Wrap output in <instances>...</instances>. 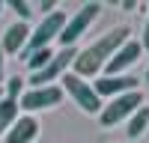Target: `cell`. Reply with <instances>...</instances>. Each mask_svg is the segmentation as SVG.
<instances>
[{
    "mask_svg": "<svg viewBox=\"0 0 149 143\" xmlns=\"http://www.w3.org/2000/svg\"><path fill=\"white\" fill-rule=\"evenodd\" d=\"M128 42V30L125 27H113L110 33H104L102 39H95L86 51H78V57H74V63H72V75H78V78H93L102 72V66L110 63V57H113L122 45Z\"/></svg>",
    "mask_w": 149,
    "mask_h": 143,
    "instance_id": "obj_1",
    "label": "cell"
},
{
    "mask_svg": "<svg viewBox=\"0 0 149 143\" xmlns=\"http://www.w3.org/2000/svg\"><path fill=\"white\" fill-rule=\"evenodd\" d=\"M137 107H143V95L140 90H134V92H125V95H116V99H110L104 107H102V113H98V122H102L104 128L110 125H119L122 119H128Z\"/></svg>",
    "mask_w": 149,
    "mask_h": 143,
    "instance_id": "obj_2",
    "label": "cell"
},
{
    "mask_svg": "<svg viewBox=\"0 0 149 143\" xmlns=\"http://www.w3.org/2000/svg\"><path fill=\"white\" fill-rule=\"evenodd\" d=\"M66 21H69V15H66L63 9H57V12H51V15H45V18L39 21V27L30 33V42H27V51H24V54L39 51V48H51V42L60 39V33H63Z\"/></svg>",
    "mask_w": 149,
    "mask_h": 143,
    "instance_id": "obj_3",
    "label": "cell"
},
{
    "mask_svg": "<svg viewBox=\"0 0 149 143\" xmlns=\"http://www.w3.org/2000/svg\"><path fill=\"white\" fill-rule=\"evenodd\" d=\"M60 81H63V90H66L72 99L84 107L86 113H102V107H104V104H102V99H98V92L93 90V83H86L84 78L72 75V72H66Z\"/></svg>",
    "mask_w": 149,
    "mask_h": 143,
    "instance_id": "obj_4",
    "label": "cell"
},
{
    "mask_svg": "<svg viewBox=\"0 0 149 143\" xmlns=\"http://www.w3.org/2000/svg\"><path fill=\"white\" fill-rule=\"evenodd\" d=\"M98 9H102V3H84V6H81V9L66 21L63 33H60V42H63V48H74V42H78L81 36L86 33V27L95 21Z\"/></svg>",
    "mask_w": 149,
    "mask_h": 143,
    "instance_id": "obj_5",
    "label": "cell"
},
{
    "mask_svg": "<svg viewBox=\"0 0 149 143\" xmlns=\"http://www.w3.org/2000/svg\"><path fill=\"white\" fill-rule=\"evenodd\" d=\"M63 101V90L60 87H30V90H24V95L18 99V107H24L30 116L36 110H48V107H54Z\"/></svg>",
    "mask_w": 149,
    "mask_h": 143,
    "instance_id": "obj_6",
    "label": "cell"
},
{
    "mask_svg": "<svg viewBox=\"0 0 149 143\" xmlns=\"http://www.w3.org/2000/svg\"><path fill=\"white\" fill-rule=\"evenodd\" d=\"M74 57H78V51H74V48H63L60 54H54V60H51L45 69L33 72L30 83H33V87H51V81H57V78L66 75V69L74 63Z\"/></svg>",
    "mask_w": 149,
    "mask_h": 143,
    "instance_id": "obj_7",
    "label": "cell"
},
{
    "mask_svg": "<svg viewBox=\"0 0 149 143\" xmlns=\"http://www.w3.org/2000/svg\"><path fill=\"white\" fill-rule=\"evenodd\" d=\"M137 78H131V75H113V78H102V81H95V92H98V99H116V95H125V92H134L137 90Z\"/></svg>",
    "mask_w": 149,
    "mask_h": 143,
    "instance_id": "obj_8",
    "label": "cell"
},
{
    "mask_svg": "<svg viewBox=\"0 0 149 143\" xmlns=\"http://www.w3.org/2000/svg\"><path fill=\"white\" fill-rule=\"evenodd\" d=\"M140 51H143V45L140 42H134V39H128L125 45L119 48V51L110 57V63L104 66V72H107V78H113V75H122L128 66H134L140 60Z\"/></svg>",
    "mask_w": 149,
    "mask_h": 143,
    "instance_id": "obj_9",
    "label": "cell"
},
{
    "mask_svg": "<svg viewBox=\"0 0 149 143\" xmlns=\"http://www.w3.org/2000/svg\"><path fill=\"white\" fill-rule=\"evenodd\" d=\"M39 119L30 116V113H24L15 119V125H12L6 131V143H33L36 137H39Z\"/></svg>",
    "mask_w": 149,
    "mask_h": 143,
    "instance_id": "obj_10",
    "label": "cell"
},
{
    "mask_svg": "<svg viewBox=\"0 0 149 143\" xmlns=\"http://www.w3.org/2000/svg\"><path fill=\"white\" fill-rule=\"evenodd\" d=\"M30 27L24 21H15V24H9L6 33H3V39H0V48H3V54H18L24 45L30 42Z\"/></svg>",
    "mask_w": 149,
    "mask_h": 143,
    "instance_id": "obj_11",
    "label": "cell"
},
{
    "mask_svg": "<svg viewBox=\"0 0 149 143\" xmlns=\"http://www.w3.org/2000/svg\"><path fill=\"white\" fill-rule=\"evenodd\" d=\"M18 110H21V107H18V101H15V99H6V95L0 99V137H3L6 131L15 125Z\"/></svg>",
    "mask_w": 149,
    "mask_h": 143,
    "instance_id": "obj_12",
    "label": "cell"
},
{
    "mask_svg": "<svg viewBox=\"0 0 149 143\" xmlns=\"http://www.w3.org/2000/svg\"><path fill=\"white\" fill-rule=\"evenodd\" d=\"M149 128V107L143 104V107H137V110H134L131 116H128V137L131 140H137V137H143V131Z\"/></svg>",
    "mask_w": 149,
    "mask_h": 143,
    "instance_id": "obj_13",
    "label": "cell"
},
{
    "mask_svg": "<svg viewBox=\"0 0 149 143\" xmlns=\"http://www.w3.org/2000/svg\"><path fill=\"white\" fill-rule=\"evenodd\" d=\"M54 60V51L51 48H39V51H30V54H24V63H27L33 72H39V69H45L48 63Z\"/></svg>",
    "mask_w": 149,
    "mask_h": 143,
    "instance_id": "obj_14",
    "label": "cell"
},
{
    "mask_svg": "<svg viewBox=\"0 0 149 143\" xmlns=\"http://www.w3.org/2000/svg\"><path fill=\"white\" fill-rule=\"evenodd\" d=\"M9 9H15L24 24H27V18H33V3H27V0H9Z\"/></svg>",
    "mask_w": 149,
    "mask_h": 143,
    "instance_id": "obj_15",
    "label": "cell"
},
{
    "mask_svg": "<svg viewBox=\"0 0 149 143\" xmlns=\"http://www.w3.org/2000/svg\"><path fill=\"white\" fill-rule=\"evenodd\" d=\"M24 95V78H9V90H6V99H21Z\"/></svg>",
    "mask_w": 149,
    "mask_h": 143,
    "instance_id": "obj_16",
    "label": "cell"
},
{
    "mask_svg": "<svg viewBox=\"0 0 149 143\" xmlns=\"http://www.w3.org/2000/svg\"><path fill=\"white\" fill-rule=\"evenodd\" d=\"M39 9L45 12V15H51V12H57V3H51V0H45V3H39Z\"/></svg>",
    "mask_w": 149,
    "mask_h": 143,
    "instance_id": "obj_17",
    "label": "cell"
},
{
    "mask_svg": "<svg viewBox=\"0 0 149 143\" xmlns=\"http://www.w3.org/2000/svg\"><path fill=\"white\" fill-rule=\"evenodd\" d=\"M6 78V54H3V48H0V81Z\"/></svg>",
    "mask_w": 149,
    "mask_h": 143,
    "instance_id": "obj_18",
    "label": "cell"
},
{
    "mask_svg": "<svg viewBox=\"0 0 149 143\" xmlns=\"http://www.w3.org/2000/svg\"><path fill=\"white\" fill-rule=\"evenodd\" d=\"M146 51H149V15H146V27H143V42H140Z\"/></svg>",
    "mask_w": 149,
    "mask_h": 143,
    "instance_id": "obj_19",
    "label": "cell"
},
{
    "mask_svg": "<svg viewBox=\"0 0 149 143\" xmlns=\"http://www.w3.org/2000/svg\"><path fill=\"white\" fill-rule=\"evenodd\" d=\"M146 81H149V66H146Z\"/></svg>",
    "mask_w": 149,
    "mask_h": 143,
    "instance_id": "obj_20",
    "label": "cell"
},
{
    "mask_svg": "<svg viewBox=\"0 0 149 143\" xmlns=\"http://www.w3.org/2000/svg\"><path fill=\"white\" fill-rule=\"evenodd\" d=\"M3 95H6V92H3V90H0V99H3Z\"/></svg>",
    "mask_w": 149,
    "mask_h": 143,
    "instance_id": "obj_21",
    "label": "cell"
},
{
    "mask_svg": "<svg viewBox=\"0 0 149 143\" xmlns=\"http://www.w3.org/2000/svg\"><path fill=\"white\" fill-rule=\"evenodd\" d=\"M3 6H6V3H0V12H3Z\"/></svg>",
    "mask_w": 149,
    "mask_h": 143,
    "instance_id": "obj_22",
    "label": "cell"
}]
</instances>
